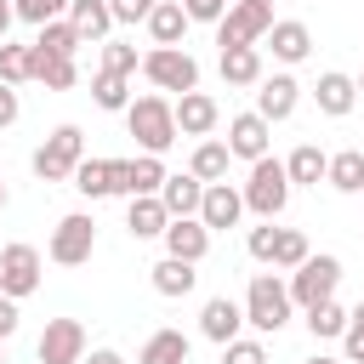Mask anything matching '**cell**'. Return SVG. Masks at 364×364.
<instances>
[{
	"instance_id": "cell-1",
	"label": "cell",
	"mask_w": 364,
	"mask_h": 364,
	"mask_svg": "<svg viewBox=\"0 0 364 364\" xmlns=\"http://www.w3.org/2000/svg\"><path fill=\"white\" fill-rule=\"evenodd\" d=\"M125 125H131V136L142 142V154H165V148L182 136V131H176V102H171V97H131Z\"/></svg>"
},
{
	"instance_id": "cell-2",
	"label": "cell",
	"mask_w": 364,
	"mask_h": 364,
	"mask_svg": "<svg viewBox=\"0 0 364 364\" xmlns=\"http://www.w3.org/2000/svg\"><path fill=\"white\" fill-rule=\"evenodd\" d=\"M290 284L279 273H250V290H245V324H256L262 336H279L290 324Z\"/></svg>"
},
{
	"instance_id": "cell-3",
	"label": "cell",
	"mask_w": 364,
	"mask_h": 364,
	"mask_svg": "<svg viewBox=\"0 0 364 364\" xmlns=\"http://www.w3.org/2000/svg\"><path fill=\"white\" fill-rule=\"evenodd\" d=\"M284 205H290V171H284V159L262 154L250 165V182H245V210H256L262 222H273V216H284Z\"/></svg>"
},
{
	"instance_id": "cell-4",
	"label": "cell",
	"mask_w": 364,
	"mask_h": 364,
	"mask_svg": "<svg viewBox=\"0 0 364 364\" xmlns=\"http://www.w3.org/2000/svg\"><path fill=\"white\" fill-rule=\"evenodd\" d=\"M85 159V131L80 125H57L40 148H34V176L40 182H74V165Z\"/></svg>"
},
{
	"instance_id": "cell-5",
	"label": "cell",
	"mask_w": 364,
	"mask_h": 364,
	"mask_svg": "<svg viewBox=\"0 0 364 364\" xmlns=\"http://www.w3.org/2000/svg\"><path fill=\"white\" fill-rule=\"evenodd\" d=\"M142 74H148V85L154 91H199V63L182 51V46H154L148 57H142Z\"/></svg>"
},
{
	"instance_id": "cell-6",
	"label": "cell",
	"mask_w": 364,
	"mask_h": 364,
	"mask_svg": "<svg viewBox=\"0 0 364 364\" xmlns=\"http://www.w3.org/2000/svg\"><path fill=\"white\" fill-rule=\"evenodd\" d=\"M267 28H273V6L267 0H233L222 11V23H216V46L222 51L228 46H256V40H267Z\"/></svg>"
},
{
	"instance_id": "cell-7",
	"label": "cell",
	"mask_w": 364,
	"mask_h": 364,
	"mask_svg": "<svg viewBox=\"0 0 364 364\" xmlns=\"http://www.w3.org/2000/svg\"><path fill=\"white\" fill-rule=\"evenodd\" d=\"M91 250H97V222H91L85 210H68V216L51 228L46 256H51L57 267H80V262H91Z\"/></svg>"
},
{
	"instance_id": "cell-8",
	"label": "cell",
	"mask_w": 364,
	"mask_h": 364,
	"mask_svg": "<svg viewBox=\"0 0 364 364\" xmlns=\"http://www.w3.org/2000/svg\"><path fill=\"white\" fill-rule=\"evenodd\" d=\"M336 284H341V262H336V256H307L301 267H290V301H296V307L330 301Z\"/></svg>"
},
{
	"instance_id": "cell-9",
	"label": "cell",
	"mask_w": 364,
	"mask_h": 364,
	"mask_svg": "<svg viewBox=\"0 0 364 364\" xmlns=\"http://www.w3.org/2000/svg\"><path fill=\"white\" fill-rule=\"evenodd\" d=\"M40 273H46V262H40V250L34 245H23V239H11L6 250H0V290L6 296H34L40 290Z\"/></svg>"
},
{
	"instance_id": "cell-10",
	"label": "cell",
	"mask_w": 364,
	"mask_h": 364,
	"mask_svg": "<svg viewBox=\"0 0 364 364\" xmlns=\"http://www.w3.org/2000/svg\"><path fill=\"white\" fill-rule=\"evenodd\" d=\"M34 358L40 364H80L85 358V324L80 318H51L34 341Z\"/></svg>"
},
{
	"instance_id": "cell-11",
	"label": "cell",
	"mask_w": 364,
	"mask_h": 364,
	"mask_svg": "<svg viewBox=\"0 0 364 364\" xmlns=\"http://www.w3.org/2000/svg\"><path fill=\"white\" fill-rule=\"evenodd\" d=\"M165 159L159 154H136V159H114V193L136 199V193H159L165 188Z\"/></svg>"
},
{
	"instance_id": "cell-12",
	"label": "cell",
	"mask_w": 364,
	"mask_h": 364,
	"mask_svg": "<svg viewBox=\"0 0 364 364\" xmlns=\"http://www.w3.org/2000/svg\"><path fill=\"white\" fill-rule=\"evenodd\" d=\"M296 102H301V85H296L290 74H262V85H256V114H262L267 125L290 119Z\"/></svg>"
},
{
	"instance_id": "cell-13",
	"label": "cell",
	"mask_w": 364,
	"mask_h": 364,
	"mask_svg": "<svg viewBox=\"0 0 364 364\" xmlns=\"http://www.w3.org/2000/svg\"><path fill=\"white\" fill-rule=\"evenodd\" d=\"M267 142H273V125H267L256 108L228 119V148H233V159H250V165H256V159L267 154Z\"/></svg>"
},
{
	"instance_id": "cell-14",
	"label": "cell",
	"mask_w": 364,
	"mask_h": 364,
	"mask_svg": "<svg viewBox=\"0 0 364 364\" xmlns=\"http://www.w3.org/2000/svg\"><path fill=\"white\" fill-rule=\"evenodd\" d=\"M245 216V193L228 188V182H205V199H199V222L216 233V228H239Z\"/></svg>"
},
{
	"instance_id": "cell-15",
	"label": "cell",
	"mask_w": 364,
	"mask_h": 364,
	"mask_svg": "<svg viewBox=\"0 0 364 364\" xmlns=\"http://www.w3.org/2000/svg\"><path fill=\"white\" fill-rule=\"evenodd\" d=\"M205 250H210V228H205L199 216H171V228H165V256L205 262Z\"/></svg>"
},
{
	"instance_id": "cell-16",
	"label": "cell",
	"mask_w": 364,
	"mask_h": 364,
	"mask_svg": "<svg viewBox=\"0 0 364 364\" xmlns=\"http://www.w3.org/2000/svg\"><path fill=\"white\" fill-rule=\"evenodd\" d=\"M216 119H222L216 97H205V91H182V97H176V131H182V136H210Z\"/></svg>"
},
{
	"instance_id": "cell-17",
	"label": "cell",
	"mask_w": 364,
	"mask_h": 364,
	"mask_svg": "<svg viewBox=\"0 0 364 364\" xmlns=\"http://www.w3.org/2000/svg\"><path fill=\"white\" fill-rule=\"evenodd\" d=\"M313 102H318V114H330V119H341V114H353V102H358V80L353 74H318V85H313Z\"/></svg>"
},
{
	"instance_id": "cell-18",
	"label": "cell",
	"mask_w": 364,
	"mask_h": 364,
	"mask_svg": "<svg viewBox=\"0 0 364 364\" xmlns=\"http://www.w3.org/2000/svg\"><path fill=\"white\" fill-rule=\"evenodd\" d=\"M125 228H131V239H165V228H171L165 199L159 193H136L131 210H125Z\"/></svg>"
},
{
	"instance_id": "cell-19",
	"label": "cell",
	"mask_w": 364,
	"mask_h": 364,
	"mask_svg": "<svg viewBox=\"0 0 364 364\" xmlns=\"http://www.w3.org/2000/svg\"><path fill=\"white\" fill-rule=\"evenodd\" d=\"M239 324H245V307H239L233 296H210L205 313H199V330H205L216 347H228V341L239 336Z\"/></svg>"
},
{
	"instance_id": "cell-20",
	"label": "cell",
	"mask_w": 364,
	"mask_h": 364,
	"mask_svg": "<svg viewBox=\"0 0 364 364\" xmlns=\"http://www.w3.org/2000/svg\"><path fill=\"white\" fill-rule=\"evenodd\" d=\"M267 51H273L279 63H301V57L313 51V28H307V23H296V17H284V23H273V28H267Z\"/></svg>"
},
{
	"instance_id": "cell-21",
	"label": "cell",
	"mask_w": 364,
	"mask_h": 364,
	"mask_svg": "<svg viewBox=\"0 0 364 364\" xmlns=\"http://www.w3.org/2000/svg\"><path fill=\"white\" fill-rule=\"evenodd\" d=\"M28 74H34L46 91H68V85L80 80L74 57H51V51H40V46H28Z\"/></svg>"
},
{
	"instance_id": "cell-22",
	"label": "cell",
	"mask_w": 364,
	"mask_h": 364,
	"mask_svg": "<svg viewBox=\"0 0 364 364\" xmlns=\"http://www.w3.org/2000/svg\"><path fill=\"white\" fill-rule=\"evenodd\" d=\"M188 11H182V0H159L154 11H148V34H154V46H182L188 40Z\"/></svg>"
},
{
	"instance_id": "cell-23",
	"label": "cell",
	"mask_w": 364,
	"mask_h": 364,
	"mask_svg": "<svg viewBox=\"0 0 364 364\" xmlns=\"http://www.w3.org/2000/svg\"><path fill=\"white\" fill-rule=\"evenodd\" d=\"M188 353H193V341H188L182 330H154V336L142 341L136 364H188Z\"/></svg>"
},
{
	"instance_id": "cell-24",
	"label": "cell",
	"mask_w": 364,
	"mask_h": 364,
	"mask_svg": "<svg viewBox=\"0 0 364 364\" xmlns=\"http://www.w3.org/2000/svg\"><path fill=\"white\" fill-rule=\"evenodd\" d=\"M216 68H222L228 85H262V51L256 46H228Z\"/></svg>"
},
{
	"instance_id": "cell-25",
	"label": "cell",
	"mask_w": 364,
	"mask_h": 364,
	"mask_svg": "<svg viewBox=\"0 0 364 364\" xmlns=\"http://www.w3.org/2000/svg\"><path fill=\"white\" fill-rule=\"evenodd\" d=\"M284 171H290V188H318V182H324V171H330V154H324V148H313V142H301V148L284 159Z\"/></svg>"
},
{
	"instance_id": "cell-26",
	"label": "cell",
	"mask_w": 364,
	"mask_h": 364,
	"mask_svg": "<svg viewBox=\"0 0 364 364\" xmlns=\"http://www.w3.org/2000/svg\"><path fill=\"white\" fill-rule=\"evenodd\" d=\"M159 199H165V210L171 216H199V199H205V182L188 171V176H165V188H159Z\"/></svg>"
},
{
	"instance_id": "cell-27",
	"label": "cell",
	"mask_w": 364,
	"mask_h": 364,
	"mask_svg": "<svg viewBox=\"0 0 364 364\" xmlns=\"http://www.w3.org/2000/svg\"><path fill=\"white\" fill-rule=\"evenodd\" d=\"M68 23L80 28V40H108L114 6H108V0H74V6H68Z\"/></svg>"
},
{
	"instance_id": "cell-28",
	"label": "cell",
	"mask_w": 364,
	"mask_h": 364,
	"mask_svg": "<svg viewBox=\"0 0 364 364\" xmlns=\"http://www.w3.org/2000/svg\"><path fill=\"white\" fill-rule=\"evenodd\" d=\"M324 182H330L336 193H364V148H341V154H330Z\"/></svg>"
},
{
	"instance_id": "cell-29",
	"label": "cell",
	"mask_w": 364,
	"mask_h": 364,
	"mask_svg": "<svg viewBox=\"0 0 364 364\" xmlns=\"http://www.w3.org/2000/svg\"><path fill=\"white\" fill-rule=\"evenodd\" d=\"M199 262H182V256H165V262H154V290L159 296H188L193 284H199V273H193Z\"/></svg>"
},
{
	"instance_id": "cell-30",
	"label": "cell",
	"mask_w": 364,
	"mask_h": 364,
	"mask_svg": "<svg viewBox=\"0 0 364 364\" xmlns=\"http://www.w3.org/2000/svg\"><path fill=\"white\" fill-rule=\"evenodd\" d=\"M228 159H233V148L216 142V136H205V142L193 148V165H188V171H193L199 182H228Z\"/></svg>"
},
{
	"instance_id": "cell-31",
	"label": "cell",
	"mask_w": 364,
	"mask_h": 364,
	"mask_svg": "<svg viewBox=\"0 0 364 364\" xmlns=\"http://www.w3.org/2000/svg\"><path fill=\"white\" fill-rule=\"evenodd\" d=\"M74 188H80L85 199H108V193H114V159H91V154H85V159L74 165Z\"/></svg>"
},
{
	"instance_id": "cell-32",
	"label": "cell",
	"mask_w": 364,
	"mask_h": 364,
	"mask_svg": "<svg viewBox=\"0 0 364 364\" xmlns=\"http://www.w3.org/2000/svg\"><path fill=\"white\" fill-rule=\"evenodd\" d=\"M313 256L307 233L301 228H273V250H267V267H301Z\"/></svg>"
},
{
	"instance_id": "cell-33",
	"label": "cell",
	"mask_w": 364,
	"mask_h": 364,
	"mask_svg": "<svg viewBox=\"0 0 364 364\" xmlns=\"http://www.w3.org/2000/svg\"><path fill=\"white\" fill-rule=\"evenodd\" d=\"M34 46H40V51H51V57H74V51H80L85 40H80V28H74L68 17H51V23H40Z\"/></svg>"
},
{
	"instance_id": "cell-34",
	"label": "cell",
	"mask_w": 364,
	"mask_h": 364,
	"mask_svg": "<svg viewBox=\"0 0 364 364\" xmlns=\"http://www.w3.org/2000/svg\"><path fill=\"white\" fill-rule=\"evenodd\" d=\"M131 74H108V68H97V80H91V97H97V108H108V114H125L131 108V85H125Z\"/></svg>"
},
{
	"instance_id": "cell-35",
	"label": "cell",
	"mask_w": 364,
	"mask_h": 364,
	"mask_svg": "<svg viewBox=\"0 0 364 364\" xmlns=\"http://www.w3.org/2000/svg\"><path fill=\"white\" fill-rule=\"evenodd\" d=\"M347 324H353V313L330 296V301H318V307H307V330L324 341V336H347Z\"/></svg>"
},
{
	"instance_id": "cell-36",
	"label": "cell",
	"mask_w": 364,
	"mask_h": 364,
	"mask_svg": "<svg viewBox=\"0 0 364 364\" xmlns=\"http://www.w3.org/2000/svg\"><path fill=\"white\" fill-rule=\"evenodd\" d=\"M0 80H6V85L34 80V74H28V46H6V40H0Z\"/></svg>"
},
{
	"instance_id": "cell-37",
	"label": "cell",
	"mask_w": 364,
	"mask_h": 364,
	"mask_svg": "<svg viewBox=\"0 0 364 364\" xmlns=\"http://www.w3.org/2000/svg\"><path fill=\"white\" fill-rule=\"evenodd\" d=\"M11 6H17V17H23V23H34V28H40V23H51V17H68V6H74V0H11Z\"/></svg>"
},
{
	"instance_id": "cell-38",
	"label": "cell",
	"mask_w": 364,
	"mask_h": 364,
	"mask_svg": "<svg viewBox=\"0 0 364 364\" xmlns=\"http://www.w3.org/2000/svg\"><path fill=\"white\" fill-rule=\"evenodd\" d=\"M102 68H108V74H136V68H142V63H136V46L108 40V46H102Z\"/></svg>"
},
{
	"instance_id": "cell-39",
	"label": "cell",
	"mask_w": 364,
	"mask_h": 364,
	"mask_svg": "<svg viewBox=\"0 0 364 364\" xmlns=\"http://www.w3.org/2000/svg\"><path fill=\"white\" fill-rule=\"evenodd\" d=\"M222 364H267V347H262V341H245V336H233V341L222 347Z\"/></svg>"
},
{
	"instance_id": "cell-40",
	"label": "cell",
	"mask_w": 364,
	"mask_h": 364,
	"mask_svg": "<svg viewBox=\"0 0 364 364\" xmlns=\"http://www.w3.org/2000/svg\"><path fill=\"white\" fill-rule=\"evenodd\" d=\"M228 6H233V0H182V11H188L193 23H222Z\"/></svg>"
},
{
	"instance_id": "cell-41",
	"label": "cell",
	"mask_w": 364,
	"mask_h": 364,
	"mask_svg": "<svg viewBox=\"0 0 364 364\" xmlns=\"http://www.w3.org/2000/svg\"><path fill=\"white\" fill-rule=\"evenodd\" d=\"M108 6H114V23H148V11L159 0H108Z\"/></svg>"
},
{
	"instance_id": "cell-42",
	"label": "cell",
	"mask_w": 364,
	"mask_h": 364,
	"mask_svg": "<svg viewBox=\"0 0 364 364\" xmlns=\"http://www.w3.org/2000/svg\"><path fill=\"white\" fill-rule=\"evenodd\" d=\"M17 114H23L17 85H6V80H0V131H6V125H17Z\"/></svg>"
},
{
	"instance_id": "cell-43",
	"label": "cell",
	"mask_w": 364,
	"mask_h": 364,
	"mask_svg": "<svg viewBox=\"0 0 364 364\" xmlns=\"http://www.w3.org/2000/svg\"><path fill=\"white\" fill-rule=\"evenodd\" d=\"M17 318H23V313H17V296H6V290H0V341H6V336H17Z\"/></svg>"
},
{
	"instance_id": "cell-44",
	"label": "cell",
	"mask_w": 364,
	"mask_h": 364,
	"mask_svg": "<svg viewBox=\"0 0 364 364\" xmlns=\"http://www.w3.org/2000/svg\"><path fill=\"white\" fill-rule=\"evenodd\" d=\"M347 364H364V324H347Z\"/></svg>"
},
{
	"instance_id": "cell-45",
	"label": "cell",
	"mask_w": 364,
	"mask_h": 364,
	"mask_svg": "<svg viewBox=\"0 0 364 364\" xmlns=\"http://www.w3.org/2000/svg\"><path fill=\"white\" fill-rule=\"evenodd\" d=\"M80 364H125V358H119V353H114V347H97V353H85V358H80Z\"/></svg>"
},
{
	"instance_id": "cell-46",
	"label": "cell",
	"mask_w": 364,
	"mask_h": 364,
	"mask_svg": "<svg viewBox=\"0 0 364 364\" xmlns=\"http://www.w3.org/2000/svg\"><path fill=\"white\" fill-rule=\"evenodd\" d=\"M11 23H17V6H11V0H0V40H6V28H11Z\"/></svg>"
},
{
	"instance_id": "cell-47",
	"label": "cell",
	"mask_w": 364,
	"mask_h": 364,
	"mask_svg": "<svg viewBox=\"0 0 364 364\" xmlns=\"http://www.w3.org/2000/svg\"><path fill=\"white\" fill-rule=\"evenodd\" d=\"M353 324H364V301H358V307H353Z\"/></svg>"
},
{
	"instance_id": "cell-48",
	"label": "cell",
	"mask_w": 364,
	"mask_h": 364,
	"mask_svg": "<svg viewBox=\"0 0 364 364\" xmlns=\"http://www.w3.org/2000/svg\"><path fill=\"white\" fill-rule=\"evenodd\" d=\"M307 364H341V358H324V353H318V358H307Z\"/></svg>"
},
{
	"instance_id": "cell-49",
	"label": "cell",
	"mask_w": 364,
	"mask_h": 364,
	"mask_svg": "<svg viewBox=\"0 0 364 364\" xmlns=\"http://www.w3.org/2000/svg\"><path fill=\"white\" fill-rule=\"evenodd\" d=\"M0 210H6V182H0Z\"/></svg>"
},
{
	"instance_id": "cell-50",
	"label": "cell",
	"mask_w": 364,
	"mask_h": 364,
	"mask_svg": "<svg viewBox=\"0 0 364 364\" xmlns=\"http://www.w3.org/2000/svg\"><path fill=\"white\" fill-rule=\"evenodd\" d=\"M358 97H364V80H358Z\"/></svg>"
},
{
	"instance_id": "cell-51",
	"label": "cell",
	"mask_w": 364,
	"mask_h": 364,
	"mask_svg": "<svg viewBox=\"0 0 364 364\" xmlns=\"http://www.w3.org/2000/svg\"><path fill=\"white\" fill-rule=\"evenodd\" d=\"M0 364H6V353H0Z\"/></svg>"
},
{
	"instance_id": "cell-52",
	"label": "cell",
	"mask_w": 364,
	"mask_h": 364,
	"mask_svg": "<svg viewBox=\"0 0 364 364\" xmlns=\"http://www.w3.org/2000/svg\"><path fill=\"white\" fill-rule=\"evenodd\" d=\"M267 6H273V0H267Z\"/></svg>"
}]
</instances>
